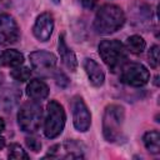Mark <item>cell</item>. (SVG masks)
I'll list each match as a JSON object with an SVG mask.
<instances>
[{
  "instance_id": "cell-23",
  "label": "cell",
  "mask_w": 160,
  "mask_h": 160,
  "mask_svg": "<svg viewBox=\"0 0 160 160\" xmlns=\"http://www.w3.org/2000/svg\"><path fill=\"white\" fill-rule=\"evenodd\" d=\"M54 79H55L56 85H58L59 88H61V89L68 88V86H69V84H70L69 78H68V76H66V74H65V72H62V71H56V72H55V75H54Z\"/></svg>"
},
{
  "instance_id": "cell-16",
  "label": "cell",
  "mask_w": 160,
  "mask_h": 160,
  "mask_svg": "<svg viewBox=\"0 0 160 160\" xmlns=\"http://www.w3.org/2000/svg\"><path fill=\"white\" fill-rule=\"evenodd\" d=\"M64 149L66 151V156L65 158H70V159H82L84 151H85V146L82 142L75 140V139H68L64 142Z\"/></svg>"
},
{
  "instance_id": "cell-10",
  "label": "cell",
  "mask_w": 160,
  "mask_h": 160,
  "mask_svg": "<svg viewBox=\"0 0 160 160\" xmlns=\"http://www.w3.org/2000/svg\"><path fill=\"white\" fill-rule=\"evenodd\" d=\"M52 31H54V16H52V14H50V12L40 14L36 18L35 24L32 26L34 36L39 41L46 42L48 40H50Z\"/></svg>"
},
{
  "instance_id": "cell-7",
  "label": "cell",
  "mask_w": 160,
  "mask_h": 160,
  "mask_svg": "<svg viewBox=\"0 0 160 160\" xmlns=\"http://www.w3.org/2000/svg\"><path fill=\"white\" fill-rule=\"evenodd\" d=\"M71 109H72L74 128L80 132H86L91 125V112L88 109L82 98H80V96L72 98Z\"/></svg>"
},
{
  "instance_id": "cell-30",
  "label": "cell",
  "mask_w": 160,
  "mask_h": 160,
  "mask_svg": "<svg viewBox=\"0 0 160 160\" xmlns=\"http://www.w3.org/2000/svg\"><path fill=\"white\" fill-rule=\"evenodd\" d=\"M54 4H60V0H51Z\"/></svg>"
},
{
  "instance_id": "cell-24",
  "label": "cell",
  "mask_w": 160,
  "mask_h": 160,
  "mask_svg": "<svg viewBox=\"0 0 160 160\" xmlns=\"http://www.w3.org/2000/svg\"><path fill=\"white\" fill-rule=\"evenodd\" d=\"M25 144H26L28 149H30V150L34 151V152H39V151L41 150V142H40V140H38L36 138H32V136L26 138Z\"/></svg>"
},
{
  "instance_id": "cell-22",
  "label": "cell",
  "mask_w": 160,
  "mask_h": 160,
  "mask_svg": "<svg viewBox=\"0 0 160 160\" xmlns=\"http://www.w3.org/2000/svg\"><path fill=\"white\" fill-rule=\"evenodd\" d=\"M148 59H149V64L151 68L156 69L159 65V46L158 45H152L148 52Z\"/></svg>"
},
{
  "instance_id": "cell-8",
  "label": "cell",
  "mask_w": 160,
  "mask_h": 160,
  "mask_svg": "<svg viewBox=\"0 0 160 160\" xmlns=\"http://www.w3.org/2000/svg\"><path fill=\"white\" fill-rule=\"evenodd\" d=\"M20 29L10 14H0V45L9 46L18 42Z\"/></svg>"
},
{
  "instance_id": "cell-11",
  "label": "cell",
  "mask_w": 160,
  "mask_h": 160,
  "mask_svg": "<svg viewBox=\"0 0 160 160\" xmlns=\"http://www.w3.org/2000/svg\"><path fill=\"white\" fill-rule=\"evenodd\" d=\"M21 91L12 85L0 86V110L10 112L20 101Z\"/></svg>"
},
{
  "instance_id": "cell-14",
  "label": "cell",
  "mask_w": 160,
  "mask_h": 160,
  "mask_svg": "<svg viewBox=\"0 0 160 160\" xmlns=\"http://www.w3.org/2000/svg\"><path fill=\"white\" fill-rule=\"evenodd\" d=\"M58 49H59V54L61 58L62 64L70 70V71H76L78 69V59L75 52L68 46L66 41H65V35L61 34L59 36V42H58Z\"/></svg>"
},
{
  "instance_id": "cell-15",
  "label": "cell",
  "mask_w": 160,
  "mask_h": 160,
  "mask_svg": "<svg viewBox=\"0 0 160 160\" xmlns=\"http://www.w3.org/2000/svg\"><path fill=\"white\" fill-rule=\"evenodd\" d=\"M26 94L32 100H44L49 95V86L42 80L34 79L26 85Z\"/></svg>"
},
{
  "instance_id": "cell-25",
  "label": "cell",
  "mask_w": 160,
  "mask_h": 160,
  "mask_svg": "<svg viewBox=\"0 0 160 160\" xmlns=\"http://www.w3.org/2000/svg\"><path fill=\"white\" fill-rule=\"evenodd\" d=\"M79 1L82 5V8H85L88 10H92L98 4V0H79Z\"/></svg>"
},
{
  "instance_id": "cell-1",
  "label": "cell",
  "mask_w": 160,
  "mask_h": 160,
  "mask_svg": "<svg viewBox=\"0 0 160 160\" xmlns=\"http://www.w3.org/2000/svg\"><path fill=\"white\" fill-rule=\"evenodd\" d=\"M125 22V14L122 9L114 4L102 5L95 15L94 29L98 34L110 35L118 31Z\"/></svg>"
},
{
  "instance_id": "cell-6",
  "label": "cell",
  "mask_w": 160,
  "mask_h": 160,
  "mask_svg": "<svg viewBox=\"0 0 160 160\" xmlns=\"http://www.w3.org/2000/svg\"><path fill=\"white\" fill-rule=\"evenodd\" d=\"M150 72L140 62H125L120 68V81L129 86L140 88L149 82Z\"/></svg>"
},
{
  "instance_id": "cell-28",
  "label": "cell",
  "mask_w": 160,
  "mask_h": 160,
  "mask_svg": "<svg viewBox=\"0 0 160 160\" xmlns=\"http://www.w3.org/2000/svg\"><path fill=\"white\" fill-rule=\"evenodd\" d=\"M0 66H4V61H2V51L0 52Z\"/></svg>"
},
{
  "instance_id": "cell-29",
  "label": "cell",
  "mask_w": 160,
  "mask_h": 160,
  "mask_svg": "<svg viewBox=\"0 0 160 160\" xmlns=\"http://www.w3.org/2000/svg\"><path fill=\"white\" fill-rule=\"evenodd\" d=\"M2 80H4V76H2V74H1V72H0V84H1V82H2Z\"/></svg>"
},
{
  "instance_id": "cell-21",
  "label": "cell",
  "mask_w": 160,
  "mask_h": 160,
  "mask_svg": "<svg viewBox=\"0 0 160 160\" xmlns=\"http://www.w3.org/2000/svg\"><path fill=\"white\" fill-rule=\"evenodd\" d=\"M11 78L20 81V82H25L30 79L31 76V70L26 66H18V68H14L10 72Z\"/></svg>"
},
{
  "instance_id": "cell-5",
  "label": "cell",
  "mask_w": 160,
  "mask_h": 160,
  "mask_svg": "<svg viewBox=\"0 0 160 160\" xmlns=\"http://www.w3.org/2000/svg\"><path fill=\"white\" fill-rule=\"evenodd\" d=\"M42 109L36 100L24 102L18 111V125L24 132H36L41 125Z\"/></svg>"
},
{
  "instance_id": "cell-18",
  "label": "cell",
  "mask_w": 160,
  "mask_h": 160,
  "mask_svg": "<svg viewBox=\"0 0 160 160\" xmlns=\"http://www.w3.org/2000/svg\"><path fill=\"white\" fill-rule=\"evenodd\" d=\"M2 61H4V66L18 68L24 64V55L18 50L9 49L2 51Z\"/></svg>"
},
{
  "instance_id": "cell-27",
  "label": "cell",
  "mask_w": 160,
  "mask_h": 160,
  "mask_svg": "<svg viewBox=\"0 0 160 160\" xmlns=\"http://www.w3.org/2000/svg\"><path fill=\"white\" fill-rule=\"evenodd\" d=\"M5 148V138L0 136V150H2Z\"/></svg>"
},
{
  "instance_id": "cell-19",
  "label": "cell",
  "mask_w": 160,
  "mask_h": 160,
  "mask_svg": "<svg viewBox=\"0 0 160 160\" xmlns=\"http://www.w3.org/2000/svg\"><path fill=\"white\" fill-rule=\"evenodd\" d=\"M126 50L132 52V54H141L145 48H146V42L145 40L140 36V35H131L126 39Z\"/></svg>"
},
{
  "instance_id": "cell-13",
  "label": "cell",
  "mask_w": 160,
  "mask_h": 160,
  "mask_svg": "<svg viewBox=\"0 0 160 160\" xmlns=\"http://www.w3.org/2000/svg\"><path fill=\"white\" fill-rule=\"evenodd\" d=\"M84 69L89 78V81L92 86H95V88L102 86V84L105 81V74H104L101 66L94 59L86 58L84 60Z\"/></svg>"
},
{
  "instance_id": "cell-20",
  "label": "cell",
  "mask_w": 160,
  "mask_h": 160,
  "mask_svg": "<svg viewBox=\"0 0 160 160\" xmlns=\"http://www.w3.org/2000/svg\"><path fill=\"white\" fill-rule=\"evenodd\" d=\"M8 158L9 159H14V160H28L29 155L28 152L16 142H12L9 145V151H8Z\"/></svg>"
},
{
  "instance_id": "cell-9",
  "label": "cell",
  "mask_w": 160,
  "mask_h": 160,
  "mask_svg": "<svg viewBox=\"0 0 160 160\" xmlns=\"http://www.w3.org/2000/svg\"><path fill=\"white\" fill-rule=\"evenodd\" d=\"M29 60H30L32 69L40 74H48V72L54 71L56 62H58L56 56L52 52L45 51V50L32 51L29 55Z\"/></svg>"
},
{
  "instance_id": "cell-26",
  "label": "cell",
  "mask_w": 160,
  "mask_h": 160,
  "mask_svg": "<svg viewBox=\"0 0 160 160\" xmlns=\"http://www.w3.org/2000/svg\"><path fill=\"white\" fill-rule=\"evenodd\" d=\"M5 130V121H4V119L0 116V132H2Z\"/></svg>"
},
{
  "instance_id": "cell-4",
  "label": "cell",
  "mask_w": 160,
  "mask_h": 160,
  "mask_svg": "<svg viewBox=\"0 0 160 160\" xmlns=\"http://www.w3.org/2000/svg\"><path fill=\"white\" fill-rule=\"evenodd\" d=\"M66 115L64 106L56 100H50L46 105V114L44 119V132L48 139L58 138L65 126Z\"/></svg>"
},
{
  "instance_id": "cell-12",
  "label": "cell",
  "mask_w": 160,
  "mask_h": 160,
  "mask_svg": "<svg viewBox=\"0 0 160 160\" xmlns=\"http://www.w3.org/2000/svg\"><path fill=\"white\" fill-rule=\"evenodd\" d=\"M130 16H131V21L135 26L148 28L151 21V9L148 4L136 1L130 8Z\"/></svg>"
},
{
  "instance_id": "cell-3",
  "label": "cell",
  "mask_w": 160,
  "mask_h": 160,
  "mask_svg": "<svg viewBox=\"0 0 160 160\" xmlns=\"http://www.w3.org/2000/svg\"><path fill=\"white\" fill-rule=\"evenodd\" d=\"M98 49L101 60L112 71L120 69L126 61L128 50L119 40H102Z\"/></svg>"
},
{
  "instance_id": "cell-2",
  "label": "cell",
  "mask_w": 160,
  "mask_h": 160,
  "mask_svg": "<svg viewBox=\"0 0 160 160\" xmlns=\"http://www.w3.org/2000/svg\"><path fill=\"white\" fill-rule=\"evenodd\" d=\"M125 110L121 105L110 104L105 108L102 115V135L108 142H115L122 134Z\"/></svg>"
},
{
  "instance_id": "cell-17",
  "label": "cell",
  "mask_w": 160,
  "mask_h": 160,
  "mask_svg": "<svg viewBox=\"0 0 160 160\" xmlns=\"http://www.w3.org/2000/svg\"><path fill=\"white\" fill-rule=\"evenodd\" d=\"M142 141L146 150H149L151 154L160 152V132L158 130L146 131L142 136Z\"/></svg>"
}]
</instances>
